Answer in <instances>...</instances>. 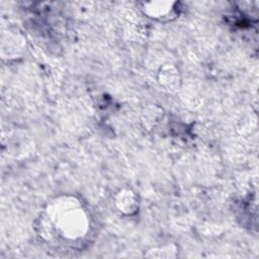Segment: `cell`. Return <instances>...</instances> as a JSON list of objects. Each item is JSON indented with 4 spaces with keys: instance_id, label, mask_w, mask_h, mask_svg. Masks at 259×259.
Returning <instances> with one entry per match:
<instances>
[{
    "instance_id": "cell-3",
    "label": "cell",
    "mask_w": 259,
    "mask_h": 259,
    "mask_svg": "<svg viewBox=\"0 0 259 259\" xmlns=\"http://www.w3.org/2000/svg\"><path fill=\"white\" fill-rule=\"evenodd\" d=\"M128 201H135L134 200V197H133V194H131L128 191L125 192V193H122V196L120 195V199L118 201V203H120V208H124L127 212L128 210L131 211L133 208H134V205L133 203H128Z\"/></svg>"
},
{
    "instance_id": "cell-1",
    "label": "cell",
    "mask_w": 259,
    "mask_h": 259,
    "mask_svg": "<svg viewBox=\"0 0 259 259\" xmlns=\"http://www.w3.org/2000/svg\"><path fill=\"white\" fill-rule=\"evenodd\" d=\"M91 229L90 214L74 196H60L52 200L39 219V236L46 241L69 248L79 247Z\"/></svg>"
},
{
    "instance_id": "cell-2",
    "label": "cell",
    "mask_w": 259,
    "mask_h": 259,
    "mask_svg": "<svg viewBox=\"0 0 259 259\" xmlns=\"http://www.w3.org/2000/svg\"><path fill=\"white\" fill-rule=\"evenodd\" d=\"M145 12L152 17H167L171 15L174 8H172V3L168 2H156V3H147L145 4Z\"/></svg>"
}]
</instances>
